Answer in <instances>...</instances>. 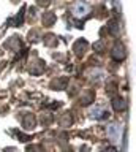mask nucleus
I'll use <instances>...</instances> for the list:
<instances>
[{
    "instance_id": "obj_4",
    "label": "nucleus",
    "mask_w": 136,
    "mask_h": 152,
    "mask_svg": "<svg viewBox=\"0 0 136 152\" xmlns=\"http://www.w3.org/2000/svg\"><path fill=\"white\" fill-rule=\"evenodd\" d=\"M125 106H127L125 100H122V98H114L112 100V108H114L116 111H122V109H125Z\"/></svg>"
},
{
    "instance_id": "obj_2",
    "label": "nucleus",
    "mask_w": 136,
    "mask_h": 152,
    "mask_svg": "<svg viewBox=\"0 0 136 152\" xmlns=\"http://www.w3.org/2000/svg\"><path fill=\"white\" fill-rule=\"evenodd\" d=\"M108 135L114 142H119L120 141V136H122V127L119 124H111L108 127Z\"/></svg>"
},
{
    "instance_id": "obj_9",
    "label": "nucleus",
    "mask_w": 136,
    "mask_h": 152,
    "mask_svg": "<svg viewBox=\"0 0 136 152\" xmlns=\"http://www.w3.org/2000/svg\"><path fill=\"white\" fill-rule=\"evenodd\" d=\"M103 152H117V151H116V149H112V147H111V149H105Z\"/></svg>"
},
{
    "instance_id": "obj_1",
    "label": "nucleus",
    "mask_w": 136,
    "mask_h": 152,
    "mask_svg": "<svg viewBox=\"0 0 136 152\" xmlns=\"http://www.w3.org/2000/svg\"><path fill=\"white\" fill-rule=\"evenodd\" d=\"M89 11H90V7H89L86 2H78V3H74V7H73V14L76 18L87 16Z\"/></svg>"
},
{
    "instance_id": "obj_3",
    "label": "nucleus",
    "mask_w": 136,
    "mask_h": 152,
    "mask_svg": "<svg viewBox=\"0 0 136 152\" xmlns=\"http://www.w3.org/2000/svg\"><path fill=\"white\" fill-rule=\"evenodd\" d=\"M111 56H112V59L114 60H124L125 59V49H124V46H120V45H117L114 49L111 51Z\"/></svg>"
},
{
    "instance_id": "obj_6",
    "label": "nucleus",
    "mask_w": 136,
    "mask_h": 152,
    "mask_svg": "<svg viewBox=\"0 0 136 152\" xmlns=\"http://www.w3.org/2000/svg\"><path fill=\"white\" fill-rule=\"evenodd\" d=\"M54 19H55L54 14H52V13H48V14L44 16V22H46V26H51V24L54 22Z\"/></svg>"
},
{
    "instance_id": "obj_7",
    "label": "nucleus",
    "mask_w": 136,
    "mask_h": 152,
    "mask_svg": "<svg viewBox=\"0 0 136 152\" xmlns=\"http://www.w3.org/2000/svg\"><path fill=\"white\" fill-rule=\"evenodd\" d=\"M24 125H25L27 128H32V125H35V121H33V117H32V116H29V117H27L25 121H24Z\"/></svg>"
},
{
    "instance_id": "obj_8",
    "label": "nucleus",
    "mask_w": 136,
    "mask_h": 152,
    "mask_svg": "<svg viewBox=\"0 0 136 152\" xmlns=\"http://www.w3.org/2000/svg\"><path fill=\"white\" fill-rule=\"evenodd\" d=\"M92 116H93V117H105V116H103V109H101V108H95V109H93V111H92Z\"/></svg>"
},
{
    "instance_id": "obj_5",
    "label": "nucleus",
    "mask_w": 136,
    "mask_h": 152,
    "mask_svg": "<svg viewBox=\"0 0 136 152\" xmlns=\"http://www.w3.org/2000/svg\"><path fill=\"white\" fill-rule=\"evenodd\" d=\"M86 46H87V43L84 41V40H81V41H78V43H76V46H74V51L78 52V56H81V54H82V49L86 51Z\"/></svg>"
}]
</instances>
